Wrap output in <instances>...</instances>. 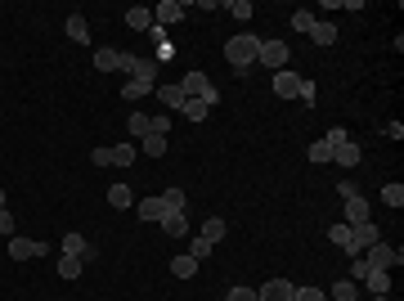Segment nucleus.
I'll return each instance as SVG.
<instances>
[{
    "label": "nucleus",
    "instance_id": "obj_40",
    "mask_svg": "<svg viewBox=\"0 0 404 301\" xmlns=\"http://www.w3.org/2000/svg\"><path fill=\"white\" fill-rule=\"evenodd\" d=\"M171 59H176V45H171V41H162V45H158V54H153V63L162 68V63H171Z\"/></svg>",
    "mask_w": 404,
    "mask_h": 301
},
{
    "label": "nucleus",
    "instance_id": "obj_31",
    "mask_svg": "<svg viewBox=\"0 0 404 301\" xmlns=\"http://www.w3.org/2000/svg\"><path fill=\"white\" fill-rule=\"evenodd\" d=\"M140 144H144V157H162V153H167V135H144Z\"/></svg>",
    "mask_w": 404,
    "mask_h": 301
},
{
    "label": "nucleus",
    "instance_id": "obj_21",
    "mask_svg": "<svg viewBox=\"0 0 404 301\" xmlns=\"http://www.w3.org/2000/svg\"><path fill=\"white\" fill-rule=\"evenodd\" d=\"M126 27H135V32H153V9L131 5V9H126Z\"/></svg>",
    "mask_w": 404,
    "mask_h": 301
},
{
    "label": "nucleus",
    "instance_id": "obj_39",
    "mask_svg": "<svg viewBox=\"0 0 404 301\" xmlns=\"http://www.w3.org/2000/svg\"><path fill=\"white\" fill-rule=\"evenodd\" d=\"M211 252H216V248H211L207 239H194V243H189V257H194V261H207Z\"/></svg>",
    "mask_w": 404,
    "mask_h": 301
},
{
    "label": "nucleus",
    "instance_id": "obj_5",
    "mask_svg": "<svg viewBox=\"0 0 404 301\" xmlns=\"http://www.w3.org/2000/svg\"><path fill=\"white\" fill-rule=\"evenodd\" d=\"M378 239H382V230H378L373 221H364V225H351V248H346V257H351V261H355V257H364V252H369Z\"/></svg>",
    "mask_w": 404,
    "mask_h": 301
},
{
    "label": "nucleus",
    "instance_id": "obj_23",
    "mask_svg": "<svg viewBox=\"0 0 404 301\" xmlns=\"http://www.w3.org/2000/svg\"><path fill=\"white\" fill-rule=\"evenodd\" d=\"M108 203L117 207V212H126V207H135V189H131V184H112V189H108Z\"/></svg>",
    "mask_w": 404,
    "mask_h": 301
},
{
    "label": "nucleus",
    "instance_id": "obj_37",
    "mask_svg": "<svg viewBox=\"0 0 404 301\" xmlns=\"http://www.w3.org/2000/svg\"><path fill=\"white\" fill-rule=\"evenodd\" d=\"M292 27H296V32H305V36H310V27H314V14H310V9H296V14H292Z\"/></svg>",
    "mask_w": 404,
    "mask_h": 301
},
{
    "label": "nucleus",
    "instance_id": "obj_36",
    "mask_svg": "<svg viewBox=\"0 0 404 301\" xmlns=\"http://www.w3.org/2000/svg\"><path fill=\"white\" fill-rule=\"evenodd\" d=\"M296 99H301L305 108H314V99H319V90H314V81H310V77H301V90H296Z\"/></svg>",
    "mask_w": 404,
    "mask_h": 301
},
{
    "label": "nucleus",
    "instance_id": "obj_45",
    "mask_svg": "<svg viewBox=\"0 0 404 301\" xmlns=\"http://www.w3.org/2000/svg\"><path fill=\"white\" fill-rule=\"evenodd\" d=\"M323 139H328V144L337 148V144H346V139H351V135H346V126H333V130H328V135H323Z\"/></svg>",
    "mask_w": 404,
    "mask_h": 301
},
{
    "label": "nucleus",
    "instance_id": "obj_30",
    "mask_svg": "<svg viewBox=\"0 0 404 301\" xmlns=\"http://www.w3.org/2000/svg\"><path fill=\"white\" fill-rule=\"evenodd\" d=\"M382 203H387L391 212H400V207H404V184H400V180L387 184V189H382Z\"/></svg>",
    "mask_w": 404,
    "mask_h": 301
},
{
    "label": "nucleus",
    "instance_id": "obj_3",
    "mask_svg": "<svg viewBox=\"0 0 404 301\" xmlns=\"http://www.w3.org/2000/svg\"><path fill=\"white\" fill-rule=\"evenodd\" d=\"M180 90H185V99H202L207 108H216V103H220V90L211 86V81H207V72H198V68H194V72H185Z\"/></svg>",
    "mask_w": 404,
    "mask_h": 301
},
{
    "label": "nucleus",
    "instance_id": "obj_9",
    "mask_svg": "<svg viewBox=\"0 0 404 301\" xmlns=\"http://www.w3.org/2000/svg\"><path fill=\"white\" fill-rule=\"evenodd\" d=\"M63 257H76L81 266H90V261L99 257V252H94V243H85L76 230H67V234H63Z\"/></svg>",
    "mask_w": 404,
    "mask_h": 301
},
{
    "label": "nucleus",
    "instance_id": "obj_26",
    "mask_svg": "<svg viewBox=\"0 0 404 301\" xmlns=\"http://www.w3.org/2000/svg\"><path fill=\"white\" fill-rule=\"evenodd\" d=\"M328 297H333V301H355V297H360V288H355L351 279H337V284L328 288Z\"/></svg>",
    "mask_w": 404,
    "mask_h": 301
},
{
    "label": "nucleus",
    "instance_id": "obj_27",
    "mask_svg": "<svg viewBox=\"0 0 404 301\" xmlns=\"http://www.w3.org/2000/svg\"><path fill=\"white\" fill-rule=\"evenodd\" d=\"M180 112H185V121H207L211 117V108L202 99H185V108H180Z\"/></svg>",
    "mask_w": 404,
    "mask_h": 301
},
{
    "label": "nucleus",
    "instance_id": "obj_43",
    "mask_svg": "<svg viewBox=\"0 0 404 301\" xmlns=\"http://www.w3.org/2000/svg\"><path fill=\"white\" fill-rule=\"evenodd\" d=\"M292 301H323V288H296Z\"/></svg>",
    "mask_w": 404,
    "mask_h": 301
},
{
    "label": "nucleus",
    "instance_id": "obj_4",
    "mask_svg": "<svg viewBox=\"0 0 404 301\" xmlns=\"http://www.w3.org/2000/svg\"><path fill=\"white\" fill-rule=\"evenodd\" d=\"M167 130H171V117H149V112H131V117H126L131 144H135V139H144V135H167Z\"/></svg>",
    "mask_w": 404,
    "mask_h": 301
},
{
    "label": "nucleus",
    "instance_id": "obj_29",
    "mask_svg": "<svg viewBox=\"0 0 404 301\" xmlns=\"http://www.w3.org/2000/svg\"><path fill=\"white\" fill-rule=\"evenodd\" d=\"M305 157H310V162H333V144L328 139H314V144L305 148Z\"/></svg>",
    "mask_w": 404,
    "mask_h": 301
},
{
    "label": "nucleus",
    "instance_id": "obj_11",
    "mask_svg": "<svg viewBox=\"0 0 404 301\" xmlns=\"http://www.w3.org/2000/svg\"><path fill=\"white\" fill-rule=\"evenodd\" d=\"M45 252L50 248L41 239H18V234L9 239V261H32V257H45Z\"/></svg>",
    "mask_w": 404,
    "mask_h": 301
},
{
    "label": "nucleus",
    "instance_id": "obj_2",
    "mask_svg": "<svg viewBox=\"0 0 404 301\" xmlns=\"http://www.w3.org/2000/svg\"><path fill=\"white\" fill-rule=\"evenodd\" d=\"M117 72H126V81H149V86H158V63L153 59H140V54H131V50H121V59H117Z\"/></svg>",
    "mask_w": 404,
    "mask_h": 301
},
{
    "label": "nucleus",
    "instance_id": "obj_12",
    "mask_svg": "<svg viewBox=\"0 0 404 301\" xmlns=\"http://www.w3.org/2000/svg\"><path fill=\"white\" fill-rule=\"evenodd\" d=\"M296 284H287V279H265L261 288H256V301H292Z\"/></svg>",
    "mask_w": 404,
    "mask_h": 301
},
{
    "label": "nucleus",
    "instance_id": "obj_15",
    "mask_svg": "<svg viewBox=\"0 0 404 301\" xmlns=\"http://www.w3.org/2000/svg\"><path fill=\"white\" fill-rule=\"evenodd\" d=\"M135 212H140V221H153V225H158L162 216H167V203H162V194H149V198L135 203Z\"/></svg>",
    "mask_w": 404,
    "mask_h": 301
},
{
    "label": "nucleus",
    "instance_id": "obj_44",
    "mask_svg": "<svg viewBox=\"0 0 404 301\" xmlns=\"http://www.w3.org/2000/svg\"><path fill=\"white\" fill-rule=\"evenodd\" d=\"M0 234L14 239V216H9V207H0Z\"/></svg>",
    "mask_w": 404,
    "mask_h": 301
},
{
    "label": "nucleus",
    "instance_id": "obj_22",
    "mask_svg": "<svg viewBox=\"0 0 404 301\" xmlns=\"http://www.w3.org/2000/svg\"><path fill=\"white\" fill-rule=\"evenodd\" d=\"M310 41L319 45V50H328V45H337V27H333V23H319V18H314V27H310Z\"/></svg>",
    "mask_w": 404,
    "mask_h": 301
},
{
    "label": "nucleus",
    "instance_id": "obj_20",
    "mask_svg": "<svg viewBox=\"0 0 404 301\" xmlns=\"http://www.w3.org/2000/svg\"><path fill=\"white\" fill-rule=\"evenodd\" d=\"M67 36H72L76 45H90V23H85V14H67Z\"/></svg>",
    "mask_w": 404,
    "mask_h": 301
},
{
    "label": "nucleus",
    "instance_id": "obj_38",
    "mask_svg": "<svg viewBox=\"0 0 404 301\" xmlns=\"http://www.w3.org/2000/svg\"><path fill=\"white\" fill-rule=\"evenodd\" d=\"M162 203H167V212H185V189H167Z\"/></svg>",
    "mask_w": 404,
    "mask_h": 301
},
{
    "label": "nucleus",
    "instance_id": "obj_13",
    "mask_svg": "<svg viewBox=\"0 0 404 301\" xmlns=\"http://www.w3.org/2000/svg\"><path fill=\"white\" fill-rule=\"evenodd\" d=\"M269 90H274L278 99H296V90H301V77H296L292 68H283V72H274V81H269Z\"/></svg>",
    "mask_w": 404,
    "mask_h": 301
},
{
    "label": "nucleus",
    "instance_id": "obj_34",
    "mask_svg": "<svg viewBox=\"0 0 404 301\" xmlns=\"http://www.w3.org/2000/svg\"><path fill=\"white\" fill-rule=\"evenodd\" d=\"M220 9H229V14H234V18H243V23L256 14V9H252V0H229V5H220Z\"/></svg>",
    "mask_w": 404,
    "mask_h": 301
},
{
    "label": "nucleus",
    "instance_id": "obj_10",
    "mask_svg": "<svg viewBox=\"0 0 404 301\" xmlns=\"http://www.w3.org/2000/svg\"><path fill=\"white\" fill-rule=\"evenodd\" d=\"M342 225H364V221H373V207L369 198H360V194H351V198H342Z\"/></svg>",
    "mask_w": 404,
    "mask_h": 301
},
{
    "label": "nucleus",
    "instance_id": "obj_47",
    "mask_svg": "<svg viewBox=\"0 0 404 301\" xmlns=\"http://www.w3.org/2000/svg\"><path fill=\"white\" fill-rule=\"evenodd\" d=\"M373 301H391V297H373Z\"/></svg>",
    "mask_w": 404,
    "mask_h": 301
},
{
    "label": "nucleus",
    "instance_id": "obj_28",
    "mask_svg": "<svg viewBox=\"0 0 404 301\" xmlns=\"http://www.w3.org/2000/svg\"><path fill=\"white\" fill-rule=\"evenodd\" d=\"M158 99L167 103V108H185V90L180 86H158Z\"/></svg>",
    "mask_w": 404,
    "mask_h": 301
},
{
    "label": "nucleus",
    "instance_id": "obj_32",
    "mask_svg": "<svg viewBox=\"0 0 404 301\" xmlns=\"http://www.w3.org/2000/svg\"><path fill=\"white\" fill-rule=\"evenodd\" d=\"M328 243H337V248L346 252V248H351V225H342V221H337L333 230H328Z\"/></svg>",
    "mask_w": 404,
    "mask_h": 301
},
{
    "label": "nucleus",
    "instance_id": "obj_16",
    "mask_svg": "<svg viewBox=\"0 0 404 301\" xmlns=\"http://www.w3.org/2000/svg\"><path fill=\"white\" fill-rule=\"evenodd\" d=\"M158 225H162V234H171V239H185V234H194V230H189V221H185V212H167Z\"/></svg>",
    "mask_w": 404,
    "mask_h": 301
},
{
    "label": "nucleus",
    "instance_id": "obj_1",
    "mask_svg": "<svg viewBox=\"0 0 404 301\" xmlns=\"http://www.w3.org/2000/svg\"><path fill=\"white\" fill-rule=\"evenodd\" d=\"M256 50H261V36H252V32L229 36V41H225V59H229V68H234V72H247V68L256 63Z\"/></svg>",
    "mask_w": 404,
    "mask_h": 301
},
{
    "label": "nucleus",
    "instance_id": "obj_24",
    "mask_svg": "<svg viewBox=\"0 0 404 301\" xmlns=\"http://www.w3.org/2000/svg\"><path fill=\"white\" fill-rule=\"evenodd\" d=\"M117 59H121V50H112V45L94 50V68H99V72H117Z\"/></svg>",
    "mask_w": 404,
    "mask_h": 301
},
{
    "label": "nucleus",
    "instance_id": "obj_6",
    "mask_svg": "<svg viewBox=\"0 0 404 301\" xmlns=\"http://www.w3.org/2000/svg\"><path fill=\"white\" fill-rule=\"evenodd\" d=\"M90 162L94 166H131L135 162V144L126 139V144H112V148H94Z\"/></svg>",
    "mask_w": 404,
    "mask_h": 301
},
{
    "label": "nucleus",
    "instance_id": "obj_8",
    "mask_svg": "<svg viewBox=\"0 0 404 301\" xmlns=\"http://www.w3.org/2000/svg\"><path fill=\"white\" fill-rule=\"evenodd\" d=\"M364 261H369V266L373 270H391V266H400V261H404V252L400 248H391V243H373V248L369 252H364Z\"/></svg>",
    "mask_w": 404,
    "mask_h": 301
},
{
    "label": "nucleus",
    "instance_id": "obj_18",
    "mask_svg": "<svg viewBox=\"0 0 404 301\" xmlns=\"http://www.w3.org/2000/svg\"><path fill=\"white\" fill-rule=\"evenodd\" d=\"M364 288H369L373 297H391V270H369V275H364Z\"/></svg>",
    "mask_w": 404,
    "mask_h": 301
},
{
    "label": "nucleus",
    "instance_id": "obj_19",
    "mask_svg": "<svg viewBox=\"0 0 404 301\" xmlns=\"http://www.w3.org/2000/svg\"><path fill=\"white\" fill-rule=\"evenodd\" d=\"M225 234H229V225L220 221V216H207V221H202V230H198V239H207L211 248H216V243L225 239Z\"/></svg>",
    "mask_w": 404,
    "mask_h": 301
},
{
    "label": "nucleus",
    "instance_id": "obj_7",
    "mask_svg": "<svg viewBox=\"0 0 404 301\" xmlns=\"http://www.w3.org/2000/svg\"><path fill=\"white\" fill-rule=\"evenodd\" d=\"M287 41H261V50H256V63H265L269 72H283L287 68Z\"/></svg>",
    "mask_w": 404,
    "mask_h": 301
},
{
    "label": "nucleus",
    "instance_id": "obj_41",
    "mask_svg": "<svg viewBox=\"0 0 404 301\" xmlns=\"http://www.w3.org/2000/svg\"><path fill=\"white\" fill-rule=\"evenodd\" d=\"M369 261H364V257H355V266H351V284H364V275H369Z\"/></svg>",
    "mask_w": 404,
    "mask_h": 301
},
{
    "label": "nucleus",
    "instance_id": "obj_17",
    "mask_svg": "<svg viewBox=\"0 0 404 301\" xmlns=\"http://www.w3.org/2000/svg\"><path fill=\"white\" fill-rule=\"evenodd\" d=\"M333 162H337V166H360V162H364L360 144H355V139H346V144H337V148H333Z\"/></svg>",
    "mask_w": 404,
    "mask_h": 301
},
{
    "label": "nucleus",
    "instance_id": "obj_46",
    "mask_svg": "<svg viewBox=\"0 0 404 301\" xmlns=\"http://www.w3.org/2000/svg\"><path fill=\"white\" fill-rule=\"evenodd\" d=\"M0 207H5V189H0Z\"/></svg>",
    "mask_w": 404,
    "mask_h": 301
},
{
    "label": "nucleus",
    "instance_id": "obj_35",
    "mask_svg": "<svg viewBox=\"0 0 404 301\" xmlns=\"http://www.w3.org/2000/svg\"><path fill=\"white\" fill-rule=\"evenodd\" d=\"M81 261H76V257H59V279H76V275H81Z\"/></svg>",
    "mask_w": 404,
    "mask_h": 301
},
{
    "label": "nucleus",
    "instance_id": "obj_25",
    "mask_svg": "<svg viewBox=\"0 0 404 301\" xmlns=\"http://www.w3.org/2000/svg\"><path fill=\"white\" fill-rule=\"evenodd\" d=\"M198 266H202V261H194V257H176V261H171V275H176V279H194Z\"/></svg>",
    "mask_w": 404,
    "mask_h": 301
},
{
    "label": "nucleus",
    "instance_id": "obj_42",
    "mask_svg": "<svg viewBox=\"0 0 404 301\" xmlns=\"http://www.w3.org/2000/svg\"><path fill=\"white\" fill-rule=\"evenodd\" d=\"M225 301H256V288H243V284H238V288H229Z\"/></svg>",
    "mask_w": 404,
    "mask_h": 301
},
{
    "label": "nucleus",
    "instance_id": "obj_33",
    "mask_svg": "<svg viewBox=\"0 0 404 301\" xmlns=\"http://www.w3.org/2000/svg\"><path fill=\"white\" fill-rule=\"evenodd\" d=\"M149 90H153L149 81H126V86H121V99H131V103H135V99H144V95H149Z\"/></svg>",
    "mask_w": 404,
    "mask_h": 301
},
{
    "label": "nucleus",
    "instance_id": "obj_14",
    "mask_svg": "<svg viewBox=\"0 0 404 301\" xmlns=\"http://www.w3.org/2000/svg\"><path fill=\"white\" fill-rule=\"evenodd\" d=\"M180 18H185V5H180V0H162V5L153 9V23L158 27H176Z\"/></svg>",
    "mask_w": 404,
    "mask_h": 301
}]
</instances>
